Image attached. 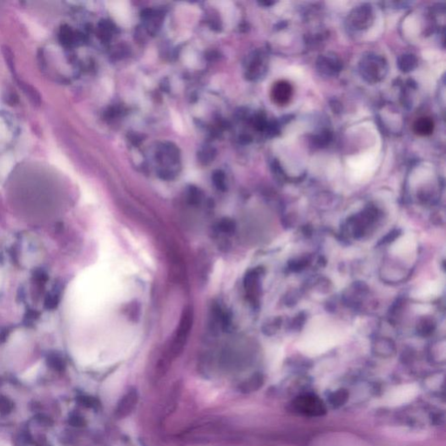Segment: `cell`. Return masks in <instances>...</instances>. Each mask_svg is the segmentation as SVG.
Wrapping results in <instances>:
<instances>
[{"instance_id": "obj_11", "label": "cell", "mask_w": 446, "mask_h": 446, "mask_svg": "<svg viewBox=\"0 0 446 446\" xmlns=\"http://www.w3.org/2000/svg\"><path fill=\"white\" fill-rule=\"evenodd\" d=\"M235 229V223L232 219L225 217L222 218L217 222L216 224V230L218 233L222 234H233Z\"/></svg>"}, {"instance_id": "obj_6", "label": "cell", "mask_w": 446, "mask_h": 446, "mask_svg": "<svg viewBox=\"0 0 446 446\" xmlns=\"http://www.w3.org/2000/svg\"><path fill=\"white\" fill-rule=\"evenodd\" d=\"M138 401H139V394L136 389H130L118 400L114 410V417L117 419H124L128 418L136 408Z\"/></svg>"}, {"instance_id": "obj_14", "label": "cell", "mask_w": 446, "mask_h": 446, "mask_svg": "<svg viewBox=\"0 0 446 446\" xmlns=\"http://www.w3.org/2000/svg\"><path fill=\"white\" fill-rule=\"evenodd\" d=\"M0 446H9L7 443H0Z\"/></svg>"}, {"instance_id": "obj_10", "label": "cell", "mask_w": 446, "mask_h": 446, "mask_svg": "<svg viewBox=\"0 0 446 446\" xmlns=\"http://www.w3.org/2000/svg\"><path fill=\"white\" fill-rule=\"evenodd\" d=\"M319 61H320L318 62L319 70L322 73H326L327 75L335 74L337 71H339L338 62L335 61L334 58L323 56L322 58H320Z\"/></svg>"}, {"instance_id": "obj_9", "label": "cell", "mask_w": 446, "mask_h": 446, "mask_svg": "<svg viewBox=\"0 0 446 446\" xmlns=\"http://www.w3.org/2000/svg\"><path fill=\"white\" fill-rule=\"evenodd\" d=\"M441 287L436 282H430L421 286L417 290L416 296L419 299H431L440 293Z\"/></svg>"}, {"instance_id": "obj_7", "label": "cell", "mask_w": 446, "mask_h": 446, "mask_svg": "<svg viewBox=\"0 0 446 446\" xmlns=\"http://www.w3.org/2000/svg\"><path fill=\"white\" fill-rule=\"evenodd\" d=\"M293 96L291 84L286 80H280L274 85L271 90V97L278 106H285Z\"/></svg>"}, {"instance_id": "obj_1", "label": "cell", "mask_w": 446, "mask_h": 446, "mask_svg": "<svg viewBox=\"0 0 446 446\" xmlns=\"http://www.w3.org/2000/svg\"><path fill=\"white\" fill-rule=\"evenodd\" d=\"M340 340V331L334 325L322 321L307 331L300 342V349L307 355H320L336 346Z\"/></svg>"}, {"instance_id": "obj_12", "label": "cell", "mask_w": 446, "mask_h": 446, "mask_svg": "<svg viewBox=\"0 0 446 446\" xmlns=\"http://www.w3.org/2000/svg\"><path fill=\"white\" fill-rule=\"evenodd\" d=\"M417 66V58L414 55H403L398 61V67L403 72H410Z\"/></svg>"}, {"instance_id": "obj_13", "label": "cell", "mask_w": 446, "mask_h": 446, "mask_svg": "<svg viewBox=\"0 0 446 446\" xmlns=\"http://www.w3.org/2000/svg\"><path fill=\"white\" fill-rule=\"evenodd\" d=\"M180 392H181V388L179 384H176L173 387L172 393H170V397L168 398L167 402V412H171L174 409V405L176 404L177 398L179 397Z\"/></svg>"}, {"instance_id": "obj_4", "label": "cell", "mask_w": 446, "mask_h": 446, "mask_svg": "<svg viewBox=\"0 0 446 446\" xmlns=\"http://www.w3.org/2000/svg\"><path fill=\"white\" fill-rule=\"evenodd\" d=\"M373 22V11L369 5L358 6L350 12L348 23L355 30H364L370 27Z\"/></svg>"}, {"instance_id": "obj_2", "label": "cell", "mask_w": 446, "mask_h": 446, "mask_svg": "<svg viewBox=\"0 0 446 446\" xmlns=\"http://www.w3.org/2000/svg\"><path fill=\"white\" fill-rule=\"evenodd\" d=\"M194 324V311L191 306L186 307L182 311L179 324L177 327L175 333L173 335V339L171 341L169 347L167 349L166 355L163 358L168 361L172 362L182 355L185 349L186 344L188 343V337L191 333V330Z\"/></svg>"}, {"instance_id": "obj_3", "label": "cell", "mask_w": 446, "mask_h": 446, "mask_svg": "<svg viewBox=\"0 0 446 446\" xmlns=\"http://www.w3.org/2000/svg\"><path fill=\"white\" fill-rule=\"evenodd\" d=\"M360 73L367 82L376 83L384 78L387 64L384 58L376 54L364 56L360 62Z\"/></svg>"}, {"instance_id": "obj_8", "label": "cell", "mask_w": 446, "mask_h": 446, "mask_svg": "<svg viewBox=\"0 0 446 446\" xmlns=\"http://www.w3.org/2000/svg\"><path fill=\"white\" fill-rule=\"evenodd\" d=\"M413 130L420 136L431 135L434 130V122L430 117H421L413 125Z\"/></svg>"}, {"instance_id": "obj_5", "label": "cell", "mask_w": 446, "mask_h": 446, "mask_svg": "<svg viewBox=\"0 0 446 446\" xmlns=\"http://www.w3.org/2000/svg\"><path fill=\"white\" fill-rule=\"evenodd\" d=\"M419 392V388L415 384H405L399 386L389 393L386 403L391 406H399L412 400Z\"/></svg>"}]
</instances>
